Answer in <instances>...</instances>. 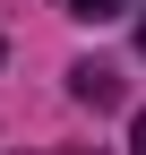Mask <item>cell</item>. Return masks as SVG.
Segmentation results:
<instances>
[{"instance_id":"4","label":"cell","mask_w":146,"mask_h":155,"mask_svg":"<svg viewBox=\"0 0 146 155\" xmlns=\"http://www.w3.org/2000/svg\"><path fill=\"white\" fill-rule=\"evenodd\" d=\"M138 43H146V17H138Z\"/></svg>"},{"instance_id":"2","label":"cell","mask_w":146,"mask_h":155,"mask_svg":"<svg viewBox=\"0 0 146 155\" xmlns=\"http://www.w3.org/2000/svg\"><path fill=\"white\" fill-rule=\"evenodd\" d=\"M60 9H69V17H95V26H103V17H120V0H60Z\"/></svg>"},{"instance_id":"1","label":"cell","mask_w":146,"mask_h":155,"mask_svg":"<svg viewBox=\"0 0 146 155\" xmlns=\"http://www.w3.org/2000/svg\"><path fill=\"white\" fill-rule=\"evenodd\" d=\"M69 95H78V104H120V78L103 61H78V69H69Z\"/></svg>"},{"instance_id":"3","label":"cell","mask_w":146,"mask_h":155,"mask_svg":"<svg viewBox=\"0 0 146 155\" xmlns=\"http://www.w3.org/2000/svg\"><path fill=\"white\" fill-rule=\"evenodd\" d=\"M129 147H138V155H146V112H138V129H129Z\"/></svg>"}]
</instances>
